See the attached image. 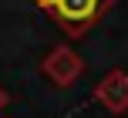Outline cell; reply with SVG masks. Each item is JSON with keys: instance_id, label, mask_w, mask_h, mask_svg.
I'll return each instance as SVG.
<instances>
[{"instance_id": "cell-1", "label": "cell", "mask_w": 128, "mask_h": 118, "mask_svg": "<svg viewBox=\"0 0 128 118\" xmlns=\"http://www.w3.org/2000/svg\"><path fill=\"white\" fill-rule=\"evenodd\" d=\"M115 0H37L44 14L58 20V27L71 37H81L88 27H94L104 14L111 10Z\"/></svg>"}]
</instances>
